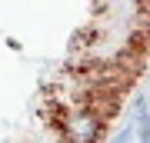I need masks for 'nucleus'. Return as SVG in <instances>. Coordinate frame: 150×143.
Listing matches in <instances>:
<instances>
[]
</instances>
